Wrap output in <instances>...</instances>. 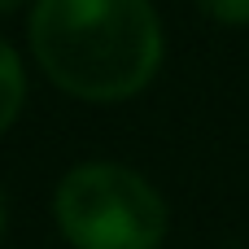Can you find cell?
<instances>
[{
    "label": "cell",
    "mask_w": 249,
    "mask_h": 249,
    "mask_svg": "<svg viewBox=\"0 0 249 249\" xmlns=\"http://www.w3.org/2000/svg\"><path fill=\"white\" fill-rule=\"evenodd\" d=\"M31 53L74 101H131L162 70V18L149 0H35Z\"/></svg>",
    "instance_id": "cell-1"
},
{
    "label": "cell",
    "mask_w": 249,
    "mask_h": 249,
    "mask_svg": "<svg viewBox=\"0 0 249 249\" xmlns=\"http://www.w3.org/2000/svg\"><path fill=\"white\" fill-rule=\"evenodd\" d=\"M61 236L74 249H158L171 232L162 193L123 162H79L53 197Z\"/></svg>",
    "instance_id": "cell-2"
},
{
    "label": "cell",
    "mask_w": 249,
    "mask_h": 249,
    "mask_svg": "<svg viewBox=\"0 0 249 249\" xmlns=\"http://www.w3.org/2000/svg\"><path fill=\"white\" fill-rule=\"evenodd\" d=\"M26 101V74H22V57L0 39V136L18 123Z\"/></svg>",
    "instance_id": "cell-3"
},
{
    "label": "cell",
    "mask_w": 249,
    "mask_h": 249,
    "mask_svg": "<svg viewBox=\"0 0 249 249\" xmlns=\"http://www.w3.org/2000/svg\"><path fill=\"white\" fill-rule=\"evenodd\" d=\"M206 18L223 26H249V0H197Z\"/></svg>",
    "instance_id": "cell-4"
},
{
    "label": "cell",
    "mask_w": 249,
    "mask_h": 249,
    "mask_svg": "<svg viewBox=\"0 0 249 249\" xmlns=\"http://www.w3.org/2000/svg\"><path fill=\"white\" fill-rule=\"evenodd\" d=\"M4 232H9V201H4V188H0V245H4Z\"/></svg>",
    "instance_id": "cell-5"
},
{
    "label": "cell",
    "mask_w": 249,
    "mask_h": 249,
    "mask_svg": "<svg viewBox=\"0 0 249 249\" xmlns=\"http://www.w3.org/2000/svg\"><path fill=\"white\" fill-rule=\"evenodd\" d=\"M18 4H26V0H0V13H13Z\"/></svg>",
    "instance_id": "cell-6"
}]
</instances>
